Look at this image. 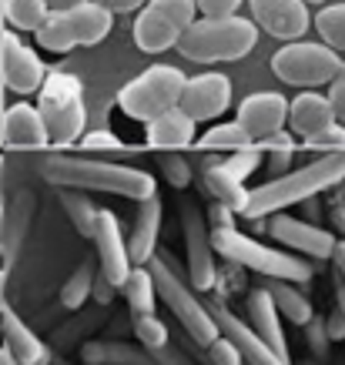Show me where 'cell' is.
<instances>
[{
	"mask_svg": "<svg viewBox=\"0 0 345 365\" xmlns=\"http://www.w3.org/2000/svg\"><path fill=\"white\" fill-rule=\"evenodd\" d=\"M342 181H345V151L322 155V158H315V161H309V165L295 168V171H285L282 178H272L265 185L252 188L245 208H242V218L262 222V218L282 215L289 205L312 201L322 191L342 188Z\"/></svg>",
	"mask_w": 345,
	"mask_h": 365,
	"instance_id": "obj_1",
	"label": "cell"
},
{
	"mask_svg": "<svg viewBox=\"0 0 345 365\" xmlns=\"http://www.w3.org/2000/svg\"><path fill=\"white\" fill-rule=\"evenodd\" d=\"M41 175L71 191H104V195H121L131 201H145L158 195L155 175H148L141 168L114 165L101 158H71V155H47L41 161Z\"/></svg>",
	"mask_w": 345,
	"mask_h": 365,
	"instance_id": "obj_2",
	"label": "cell"
},
{
	"mask_svg": "<svg viewBox=\"0 0 345 365\" xmlns=\"http://www.w3.org/2000/svg\"><path fill=\"white\" fill-rule=\"evenodd\" d=\"M212 252L222 255L235 268H248L258 278H279L289 285H305L315 275L312 262H305L292 252H282V248H268L238 228H212Z\"/></svg>",
	"mask_w": 345,
	"mask_h": 365,
	"instance_id": "obj_3",
	"label": "cell"
},
{
	"mask_svg": "<svg viewBox=\"0 0 345 365\" xmlns=\"http://www.w3.org/2000/svg\"><path fill=\"white\" fill-rule=\"evenodd\" d=\"M148 272H151V282H155V295L168 305V312L175 315V322L181 325V332L195 339L201 349L218 339V325L208 315V305L198 299V292H191V285L181 278L178 262L168 252H158L151 262H148Z\"/></svg>",
	"mask_w": 345,
	"mask_h": 365,
	"instance_id": "obj_4",
	"label": "cell"
},
{
	"mask_svg": "<svg viewBox=\"0 0 345 365\" xmlns=\"http://www.w3.org/2000/svg\"><path fill=\"white\" fill-rule=\"evenodd\" d=\"M258 44V27L245 17H222V21H198L181 34V41L175 44L185 61L195 64H225V61H242L252 54Z\"/></svg>",
	"mask_w": 345,
	"mask_h": 365,
	"instance_id": "obj_5",
	"label": "cell"
},
{
	"mask_svg": "<svg viewBox=\"0 0 345 365\" xmlns=\"http://www.w3.org/2000/svg\"><path fill=\"white\" fill-rule=\"evenodd\" d=\"M37 114L44 121L47 144L54 148H71L74 141L84 138V124H88V108H84V88L74 74L54 71L47 74L41 91H37Z\"/></svg>",
	"mask_w": 345,
	"mask_h": 365,
	"instance_id": "obj_6",
	"label": "cell"
},
{
	"mask_svg": "<svg viewBox=\"0 0 345 365\" xmlns=\"http://www.w3.org/2000/svg\"><path fill=\"white\" fill-rule=\"evenodd\" d=\"M185 74L171 64H155L141 71L134 81H128L118 91V108H121L131 121H155L158 114L178 108L181 91H185Z\"/></svg>",
	"mask_w": 345,
	"mask_h": 365,
	"instance_id": "obj_7",
	"label": "cell"
},
{
	"mask_svg": "<svg viewBox=\"0 0 345 365\" xmlns=\"http://www.w3.org/2000/svg\"><path fill=\"white\" fill-rule=\"evenodd\" d=\"M114 27V17L104 7H98L94 0L71 7L61 14H47V21L41 24V31L34 34L37 44L51 51V54H67L74 47H94L101 44Z\"/></svg>",
	"mask_w": 345,
	"mask_h": 365,
	"instance_id": "obj_8",
	"label": "cell"
},
{
	"mask_svg": "<svg viewBox=\"0 0 345 365\" xmlns=\"http://www.w3.org/2000/svg\"><path fill=\"white\" fill-rule=\"evenodd\" d=\"M195 21V0H148L134 21V44L145 54H165Z\"/></svg>",
	"mask_w": 345,
	"mask_h": 365,
	"instance_id": "obj_9",
	"label": "cell"
},
{
	"mask_svg": "<svg viewBox=\"0 0 345 365\" xmlns=\"http://www.w3.org/2000/svg\"><path fill=\"white\" fill-rule=\"evenodd\" d=\"M272 71L282 84H292V88H322V84H332L335 74L342 71V57L325 44L295 41L275 51Z\"/></svg>",
	"mask_w": 345,
	"mask_h": 365,
	"instance_id": "obj_10",
	"label": "cell"
},
{
	"mask_svg": "<svg viewBox=\"0 0 345 365\" xmlns=\"http://www.w3.org/2000/svg\"><path fill=\"white\" fill-rule=\"evenodd\" d=\"M181 238H185V255H188V272L185 282L191 292H212L218 282V268H215V252H212V225L205 218V211L191 198L181 201Z\"/></svg>",
	"mask_w": 345,
	"mask_h": 365,
	"instance_id": "obj_11",
	"label": "cell"
},
{
	"mask_svg": "<svg viewBox=\"0 0 345 365\" xmlns=\"http://www.w3.org/2000/svg\"><path fill=\"white\" fill-rule=\"evenodd\" d=\"M91 242H94V262L98 272L114 288H121L131 275V262H128V242L121 235V222L118 215L108 208H98L94 215V228H91Z\"/></svg>",
	"mask_w": 345,
	"mask_h": 365,
	"instance_id": "obj_12",
	"label": "cell"
},
{
	"mask_svg": "<svg viewBox=\"0 0 345 365\" xmlns=\"http://www.w3.org/2000/svg\"><path fill=\"white\" fill-rule=\"evenodd\" d=\"M265 228L275 242L292 248V255H299L305 262H332L335 245H339V238L329 228L299 222V218H289V215H272Z\"/></svg>",
	"mask_w": 345,
	"mask_h": 365,
	"instance_id": "obj_13",
	"label": "cell"
},
{
	"mask_svg": "<svg viewBox=\"0 0 345 365\" xmlns=\"http://www.w3.org/2000/svg\"><path fill=\"white\" fill-rule=\"evenodd\" d=\"M235 124L252 138V144H262V141H268V138H275V134H282L289 128V101L282 98L279 91L248 94V98L238 104Z\"/></svg>",
	"mask_w": 345,
	"mask_h": 365,
	"instance_id": "obj_14",
	"label": "cell"
},
{
	"mask_svg": "<svg viewBox=\"0 0 345 365\" xmlns=\"http://www.w3.org/2000/svg\"><path fill=\"white\" fill-rule=\"evenodd\" d=\"M205 305H208L212 322L218 325V335H225V339L238 349V355H242V362H245V365H285L279 355H275L265 342H262V339H258L255 329H252L245 319H238V315L225 305L222 295H212Z\"/></svg>",
	"mask_w": 345,
	"mask_h": 365,
	"instance_id": "obj_15",
	"label": "cell"
},
{
	"mask_svg": "<svg viewBox=\"0 0 345 365\" xmlns=\"http://www.w3.org/2000/svg\"><path fill=\"white\" fill-rule=\"evenodd\" d=\"M228 104H232V81L218 71H205L198 78H188L178 101L181 114H188L195 124L215 121L218 114L228 111Z\"/></svg>",
	"mask_w": 345,
	"mask_h": 365,
	"instance_id": "obj_16",
	"label": "cell"
},
{
	"mask_svg": "<svg viewBox=\"0 0 345 365\" xmlns=\"http://www.w3.org/2000/svg\"><path fill=\"white\" fill-rule=\"evenodd\" d=\"M0 74H4V84L21 98L24 94H37L47 78L44 61L27 44H21V37L11 31L0 37Z\"/></svg>",
	"mask_w": 345,
	"mask_h": 365,
	"instance_id": "obj_17",
	"label": "cell"
},
{
	"mask_svg": "<svg viewBox=\"0 0 345 365\" xmlns=\"http://www.w3.org/2000/svg\"><path fill=\"white\" fill-rule=\"evenodd\" d=\"M248 7H252V24L285 44H295L312 24L309 7L302 0H248Z\"/></svg>",
	"mask_w": 345,
	"mask_h": 365,
	"instance_id": "obj_18",
	"label": "cell"
},
{
	"mask_svg": "<svg viewBox=\"0 0 345 365\" xmlns=\"http://www.w3.org/2000/svg\"><path fill=\"white\" fill-rule=\"evenodd\" d=\"M161 215H165L161 195L138 201L134 228H131V238H128V262H131V268H145L158 255L155 248H158V235H161Z\"/></svg>",
	"mask_w": 345,
	"mask_h": 365,
	"instance_id": "obj_19",
	"label": "cell"
},
{
	"mask_svg": "<svg viewBox=\"0 0 345 365\" xmlns=\"http://www.w3.org/2000/svg\"><path fill=\"white\" fill-rule=\"evenodd\" d=\"M245 312H248V325L255 329V335L262 342L272 349V352L279 355L285 365H292L289 359V342H285V332H282V315L275 312L272 299H268V292L262 285L248 288L245 295Z\"/></svg>",
	"mask_w": 345,
	"mask_h": 365,
	"instance_id": "obj_20",
	"label": "cell"
},
{
	"mask_svg": "<svg viewBox=\"0 0 345 365\" xmlns=\"http://www.w3.org/2000/svg\"><path fill=\"white\" fill-rule=\"evenodd\" d=\"M0 141L4 148H14V151H37V148H47V131L44 121L34 104H11L4 111V121H0Z\"/></svg>",
	"mask_w": 345,
	"mask_h": 365,
	"instance_id": "obj_21",
	"label": "cell"
},
{
	"mask_svg": "<svg viewBox=\"0 0 345 365\" xmlns=\"http://www.w3.org/2000/svg\"><path fill=\"white\" fill-rule=\"evenodd\" d=\"M145 144L151 151H185L195 144V121H191L188 114H181V108H171V111L158 114L155 121L145 124Z\"/></svg>",
	"mask_w": 345,
	"mask_h": 365,
	"instance_id": "obj_22",
	"label": "cell"
},
{
	"mask_svg": "<svg viewBox=\"0 0 345 365\" xmlns=\"http://www.w3.org/2000/svg\"><path fill=\"white\" fill-rule=\"evenodd\" d=\"M335 111L325 94H315V91H302L299 98H292L289 104V128L292 134H299L302 141H309L315 134H322L325 128H332Z\"/></svg>",
	"mask_w": 345,
	"mask_h": 365,
	"instance_id": "obj_23",
	"label": "cell"
},
{
	"mask_svg": "<svg viewBox=\"0 0 345 365\" xmlns=\"http://www.w3.org/2000/svg\"><path fill=\"white\" fill-rule=\"evenodd\" d=\"M0 322H4V352L11 355L14 362L17 365H47V359H51L47 345L24 325L21 315H14V312L7 309L0 315Z\"/></svg>",
	"mask_w": 345,
	"mask_h": 365,
	"instance_id": "obj_24",
	"label": "cell"
},
{
	"mask_svg": "<svg viewBox=\"0 0 345 365\" xmlns=\"http://www.w3.org/2000/svg\"><path fill=\"white\" fill-rule=\"evenodd\" d=\"M201 181H205V191L215 195L218 205H225V208L235 211V215H242V208H245V201H248V188L225 171L222 161L205 158V165H201Z\"/></svg>",
	"mask_w": 345,
	"mask_h": 365,
	"instance_id": "obj_25",
	"label": "cell"
},
{
	"mask_svg": "<svg viewBox=\"0 0 345 365\" xmlns=\"http://www.w3.org/2000/svg\"><path fill=\"white\" fill-rule=\"evenodd\" d=\"M258 285L268 292V299H272L275 312H279L285 322H292V325H309V319L315 315V305L305 299V295H302L295 285H289V282H279V278H262Z\"/></svg>",
	"mask_w": 345,
	"mask_h": 365,
	"instance_id": "obj_26",
	"label": "cell"
},
{
	"mask_svg": "<svg viewBox=\"0 0 345 365\" xmlns=\"http://www.w3.org/2000/svg\"><path fill=\"white\" fill-rule=\"evenodd\" d=\"M88 365H155V359L141 345L111 342V339H94L81 349Z\"/></svg>",
	"mask_w": 345,
	"mask_h": 365,
	"instance_id": "obj_27",
	"label": "cell"
},
{
	"mask_svg": "<svg viewBox=\"0 0 345 365\" xmlns=\"http://www.w3.org/2000/svg\"><path fill=\"white\" fill-rule=\"evenodd\" d=\"M121 295L128 299V312L131 319H145V315H158V295H155V282H151V272L148 268H131L128 282L121 285Z\"/></svg>",
	"mask_w": 345,
	"mask_h": 365,
	"instance_id": "obj_28",
	"label": "cell"
},
{
	"mask_svg": "<svg viewBox=\"0 0 345 365\" xmlns=\"http://www.w3.org/2000/svg\"><path fill=\"white\" fill-rule=\"evenodd\" d=\"M195 144H198V148H205V151H245V148H255V144H252V138H248V134L242 131L235 121L208 128L201 138H195Z\"/></svg>",
	"mask_w": 345,
	"mask_h": 365,
	"instance_id": "obj_29",
	"label": "cell"
},
{
	"mask_svg": "<svg viewBox=\"0 0 345 365\" xmlns=\"http://www.w3.org/2000/svg\"><path fill=\"white\" fill-rule=\"evenodd\" d=\"M94 275H98V262L94 258H84L78 265V272L67 278L64 288H61V305L64 309H81L84 302H91V285H94Z\"/></svg>",
	"mask_w": 345,
	"mask_h": 365,
	"instance_id": "obj_30",
	"label": "cell"
},
{
	"mask_svg": "<svg viewBox=\"0 0 345 365\" xmlns=\"http://www.w3.org/2000/svg\"><path fill=\"white\" fill-rule=\"evenodd\" d=\"M4 17L14 31H31L37 34L41 24L47 21L44 0H4Z\"/></svg>",
	"mask_w": 345,
	"mask_h": 365,
	"instance_id": "obj_31",
	"label": "cell"
},
{
	"mask_svg": "<svg viewBox=\"0 0 345 365\" xmlns=\"http://www.w3.org/2000/svg\"><path fill=\"white\" fill-rule=\"evenodd\" d=\"M61 208H64L67 222L74 225V232L91 238V228H94V215H98V205L88 198V195H78L71 188H61Z\"/></svg>",
	"mask_w": 345,
	"mask_h": 365,
	"instance_id": "obj_32",
	"label": "cell"
},
{
	"mask_svg": "<svg viewBox=\"0 0 345 365\" xmlns=\"http://www.w3.org/2000/svg\"><path fill=\"white\" fill-rule=\"evenodd\" d=\"M315 31L322 34V41L329 51L342 54L345 51V4H332L315 14Z\"/></svg>",
	"mask_w": 345,
	"mask_h": 365,
	"instance_id": "obj_33",
	"label": "cell"
},
{
	"mask_svg": "<svg viewBox=\"0 0 345 365\" xmlns=\"http://www.w3.org/2000/svg\"><path fill=\"white\" fill-rule=\"evenodd\" d=\"M131 329H134V335H138V342H141V349H145V352H151V349H161V345L171 342V329H168V325L158 319V315L131 319Z\"/></svg>",
	"mask_w": 345,
	"mask_h": 365,
	"instance_id": "obj_34",
	"label": "cell"
},
{
	"mask_svg": "<svg viewBox=\"0 0 345 365\" xmlns=\"http://www.w3.org/2000/svg\"><path fill=\"white\" fill-rule=\"evenodd\" d=\"M258 151L265 148V151H272L268 155V168H272V175L275 178H282L285 171H289V161H292V155H295V144H292V134L289 131H282V134H275V138H268V141H262V144H255Z\"/></svg>",
	"mask_w": 345,
	"mask_h": 365,
	"instance_id": "obj_35",
	"label": "cell"
},
{
	"mask_svg": "<svg viewBox=\"0 0 345 365\" xmlns=\"http://www.w3.org/2000/svg\"><path fill=\"white\" fill-rule=\"evenodd\" d=\"M302 332H305V345H309V352L319 359V362H325L329 359V332H325V315H319L315 312L312 319H309V325H302Z\"/></svg>",
	"mask_w": 345,
	"mask_h": 365,
	"instance_id": "obj_36",
	"label": "cell"
},
{
	"mask_svg": "<svg viewBox=\"0 0 345 365\" xmlns=\"http://www.w3.org/2000/svg\"><path fill=\"white\" fill-rule=\"evenodd\" d=\"M225 171L235 178V181H242L245 185L248 175H255V168L262 165V151L258 148H245V151H232V158L228 161H222Z\"/></svg>",
	"mask_w": 345,
	"mask_h": 365,
	"instance_id": "obj_37",
	"label": "cell"
},
{
	"mask_svg": "<svg viewBox=\"0 0 345 365\" xmlns=\"http://www.w3.org/2000/svg\"><path fill=\"white\" fill-rule=\"evenodd\" d=\"M305 148L322 151V155H339V151H345V124H332V128H325L322 134L309 138Z\"/></svg>",
	"mask_w": 345,
	"mask_h": 365,
	"instance_id": "obj_38",
	"label": "cell"
},
{
	"mask_svg": "<svg viewBox=\"0 0 345 365\" xmlns=\"http://www.w3.org/2000/svg\"><path fill=\"white\" fill-rule=\"evenodd\" d=\"M161 171H165V178L178 191L191 185V165L178 155V151H168V155H161Z\"/></svg>",
	"mask_w": 345,
	"mask_h": 365,
	"instance_id": "obj_39",
	"label": "cell"
},
{
	"mask_svg": "<svg viewBox=\"0 0 345 365\" xmlns=\"http://www.w3.org/2000/svg\"><path fill=\"white\" fill-rule=\"evenodd\" d=\"M81 144H84V151H91V155H101V151L124 155V151H128V144H124L118 134H111V131H91V134L81 138Z\"/></svg>",
	"mask_w": 345,
	"mask_h": 365,
	"instance_id": "obj_40",
	"label": "cell"
},
{
	"mask_svg": "<svg viewBox=\"0 0 345 365\" xmlns=\"http://www.w3.org/2000/svg\"><path fill=\"white\" fill-rule=\"evenodd\" d=\"M242 7V0H195V11L205 21H222V17H235V11Z\"/></svg>",
	"mask_w": 345,
	"mask_h": 365,
	"instance_id": "obj_41",
	"label": "cell"
},
{
	"mask_svg": "<svg viewBox=\"0 0 345 365\" xmlns=\"http://www.w3.org/2000/svg\"><path fill=\"white\" fill-rule=\"evenodd\" d=\"M205 355H208V365H245L242 355H238V349H235L225 335H218V339L205 349Z\"/></svg>",
	"mask_w": 345,
	"mask_h": 365,
	"instance_id": "obj_42",
	"label": "cell"
},
{
	"mask_svg": "<svg viewBox=\"0 0 345 365\" xmlns=\"http://www.w3.org/2000/svg\"><path fill=\"white\" fill-rule=\"evenodd\" d=\"M329 104H332V111H335V121L345 124V61H342V71L335 74V81L329 84Z\"/></svg>",
	"mask_w": 345,
	"mask_h": 365,
	"instance_id": "obj_43",
	"label": "cell"
},
{
	"mask_svg": "<svg viewBox=\"0 0 345 365\" xmlns=\"http://www.w3.org/2000/svg\"><path fill=\"white\" fill-rule=\"evenodd\" d=\"M151 359H155V365H198L191 355H185L178 349L175 342H168V345H161V349H151Z\"/></svg>",
	"mask_w": 345,
	"mask_h": 365,
	"instance_id": "obj_44",
	"label": "cell"
},
{
	"mask_svg": "<svg viewBox=\"0 0 345 365\" xmlns=\"http://www.w3.org/2000/svg\"><path fill=\"white\" fill-rule=\"evenodd\" d=\"M118 292H121V288H114L111 282H108V278L101 275V272L94 275V285H91V299L98 302V305H111Z\"/></svg>",
	"mask_w": 345,
	"mask_h": 365,
	"instance_id": "obj_45",
	"label": "cell"
},
{
	"mask_svg": "<svg viewBox=\"0 0 345 365\" xmlns=\"http://www.w3.org/2000/svg\"><path fill=\"white\" fill-rule=\"evenodd\" d=\"M94 4H98V7H104V11L114 17V14H134V11H141L148 0H94Z\"/></svg>",
	"mask_w": 345,
	"mask_h": 365,
	"instance_id": "obj_46",
	"label": "cell"
},
{
	"mask_svg": "<svg viewBox=\"0 0 345 365\" xmlns=\"http://www.w3.org/2000/svg\"><path fill=\"white\" fill-rule=\"evenodd\" d=\"M205 218H208V225H212V228H235V211H228L225 208V205H218V201H215L212 208H208V215H205Z\"/></svg>",
	"mask_w": 345,
	"mask_h": 365,
	"instance_id": "obj_47",
	"label": "cell"
},
{
	"mask_svg": "<svg viewBox=\"0 0 345 365\" xmlns=\"http://www.w3.org/2000/svg\"><path fill=\"white\" fill-rule=\"evenodd\" d=\"M325 332H329V342H339V339H345V312L335 309L332 315H325Z\"/></svg>",
	"mask_w": 345,
	"mask_h": 365,
	"instance_id": "obj_48",
	"label": "cell"
},
{
	"mask_svg": "<svg viewBox=\"0 0 345 365\" xmlns=\"http://www.w3.org/2000/svg\"><path fill=\"white\" fill-rule=\"evenodd\" d=\"M81 4H88V0H44L47 14H61V11H71V7H81Z\"/></svg>",
	"mask_w": 345,
	"mask_h": 365,
	"instance_id": "obj_49",
	"label": "cell"
},
{
	"mask_svg": "<svg viewBox=\"0 0 345 365\" xmlns=\"http://www.w3.org/2000/svg\"><path fill=\"white\" fill-rule=\"evenodd\" d=\"M335 309L345 312V278L335 272Z\"/></svg>",
	"mask_w": 345,
	"mask_h": 365,
	"instance_id": "obj_50",
	"label": "cell"
},
{
	"mask_svg": "<svg viewBox=\"0 0 345 365\" xmlns=\"http://www.w3.org/2000/svg\"><path fill=\"white\" fill-rule=\"evenodd\" d=\"M332 262H335V272L345 278V242L339 238V245H335V255H332Z\"/></svg>",
	"mask_w": 345,
	"mask_h": 365,
	"instance_id": "obj_51",
	"label": "cell"
},
{
	"mask_svg": "<svg viewBox=\"0 0 345 365\" xmlns=\"http://www.w3.org/2000/svg\"><path fill=\"white\" fill-rule=\"evenodd\" d=\"M332 222H335V228H339V235H342V242H345V205H335L332 208Z\"/></svg>",
	"mask_w": 345,
	"mask_h": 365,
	"instance_id": "obj_52",
	"label": "cell"
},
{
	"mask_svg": "<svg viewBox=\"0 0 345 365\" xmlns=\"http://www.w3.org/2000/svg\"><path fill=\"white\" fill-rule=\"evenodd\" d=\"M7 312V272L0 268V315Z\"/></svg>",
	"mask_w": 345,
	"mask_h": 365,
	"instance_id": "obj_53",
	"label": "cell"
},
{
	"mask_svg": "<svg viewBox=\"0 0 345 365\" xmlns=\"http://www.w3.org/2000/svg\"><path fill=\"white\" fill-rule=\"evenodd\" d=\"M7 245V215H4V205H0V252Z\"/></svg>",
	"mask_w": 345,
	"mask_h": 365,
	"instance_id": "obj_54",
	"label": "cell"
},
{
	"mask_svg": "<svg viewBox=\"0 0 345 365\" xmlns=\"http://www.w3.org/2000/svg\"><path fill=\"white\" fill-rule=\"evenodd\" d=\"M4 185H7V165H4V158H0V195H4Z\"/></svg>",
	"mask_w": 345,
	"mask_h": 365,
	"instance_id": "obj_55",
	"label": "cell"
},
{
	"mask_svg": "<svg viewBox=\"0 0 345 365\" xmlns=\"http://www.w3.org/2000/svg\"><path fill=\"white\" fill-rule=\"evenodd\" d=\"M4 359H7V352H4V345H0V365H4Z\"/></svg>",
	"mask_w": 345,
	"mask_h": 365,
	"instance_id": "obj_56",
	"label": "cell"
},
{
	"mask_svg": "<svg viewBox=\"0 0 345 365\" xmlns=\"http://www.w3.org/2000/svg\"><path fill=\"white\" fill-rule=\"evenodd\" d=\"M4 365H17V362H14V359H11V355H7V359H4Z\"/></svg>",
	"mask_w": 345,
	"mask_h": 365,
	"instance_id": "obj_57",
	"label": "cell"
},
{
	"mask_svg": "<svg viewBox=\"0 0 345 365\" xmlns=\"http://www.w3.org/2000/svg\"><path fill=\"white\" fill-rule=\"evenodd\" d=\"M302 4H305V7H309V4H322V0H302Z\"/></svg>",
	"mask_w": 345,
	"mask_h": 365,
	"instance_id": "obj_58",
	"label": "cell"
}]
</instances>
